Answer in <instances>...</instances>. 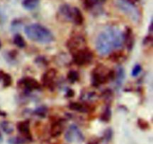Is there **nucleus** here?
I'll return each instance as SVG.
<instances>
[{"label": "nucleus", "instance_id": "aec40b11", "mask_svg": "<svg viewBox=\"0 0 153 144\" xmlns=\"http://www.w3.org/2000/svg\"><path fill=\"white\" fill-rule=\"evenodd\" d=\"M81 98L84 101H93L97 98V94L94 92L87 91L82 93L81 95Z\"/></svg>", "mask_w": 153, "mask_h": 144}, {"label": "nucleus", "instance_id": "4468645a", "mask_svg": "<svg viewBox=\"0 0 153 144\" xmlns=\"http://www.w3.org/2000/svg\"><path fill=\"white\" fill-rule=\"evenodd\" d=\"M68 107L71 110L76 111V112H87L91 110V106H90L88 104L80 103V102H72L69 104Z\"/></svg>", "mask_w": 153, "mask_h": 144}, {"label": "nucleus", "instance_id": "ddd939ff", "mask_svg": "<svg viewBox=\"0 0 153 144\" xmlns=\"http://www.w3.org/2000/svg\"><path fill=\"white\" fill-rule=\"evenodd\" d=\"M123 43H125L126 46L128 50H131L133 48L134 44V36L132 29L129 27H127L125 32L123 33Z\"/></svg>", "mask_w": 153, "mask_h": 144}, {"label": "nucleus", "instance_id": "9b49d317", "mask_svg": "<svg viewBox=\"0 0 153 144\" xmlns=\"http://www.w3.org/2000/svg\"><path fill=\"white\" fill-rule=\"evenodd\" d=\"M63 130H64L63 120L61 118L52 119L50 129H49V134H50L51 136L52 137L59 136L63 133Z\"/></svg>", "mask_w": 153, "mask_h": 144}, {"label": "nucleus", "instance_id": "7ed1b4c3", "mask_svg": "<svg viewBox=\"0 0 153 144\" xmlns=\"http://www.w3.org/2000/svg\"><path fill=\"white\" fill-rule=\"evenodd\" d=\"M57 18L61 22H71L77 26H80L84 22V16L78 8L68 4L60 6L57 12Z\"/></svg>", "mask_w": 153, "mask_h": 144}, {"label": "nucleus", "instance_id": "72a5a7b5", "mask_svg": "<svg viewBox=\"0 0 153 144\" xmlns=\"http://www.w3.org/2000/svg\"><path fill=\"white\" fill-rule=\"evenodd\" d=\"M6 116L5 112H2V111L0 110V116Z\"/></svg>", "mask_w": 153, "mask_h": 144}, {"label": "nucleus", "instance_id": "1a4fd4ad", "mask_svg": "<svg viewBox=\"0 0 153 144\" xmlns=\"http://www.w3.org/2000/svg\"><path fill=\"white\" fill-rule=\"evenodd\" d=\"M57 77V70L51 68L46 70L42 76V82L43 86L49 88H53L55 86V80Z\"/></svg>", "mask_w": 153, "mask_h": 144}, {"label": "nucleus", "instance_id": "f257e3e1", "mask_svg": "<svg viewBox=\"0 0 153 144\" xmlns=\"http://www.w3.org/2000/svg\"><path fill=\"white\" fill-rule=\"evenodd\" d=\"M123 44V33L115 26H108L99 34L96 40V48L99 53L105 56Z\"/></svg>", "mask_w": 153, "mask_h": 144}, {"label": "nucleus", "instance_id": "7c9ffc66", "mask_svg": "<svg viewBox=\"0 0 153 144\" xmlns=\"http://www.w3.org/2000/svg\"><path fill=\"white\" fill-rule=\"evenodd\" d=\"M112 137V130L111 129H108L107 130H105V133L104 138L106 140L109 141Z\"/></svg>", "mask_w": 153, "mask_h": 144}, {"label": "nucleus", "instance_id": "5701e85b", "mask_svg": "<svg viewBox=\"0 0 153 144\" xmlns=\"http://www.w3.org/2000/svg\"><path fill=\"white\" fill-rule=\"evenodd\" d=\"M13 43L16 46H17L19 48H23L25 46V41L24 40L23 37L19 34H16L14 35V37H13Z\"/></svg>", "mask_w": 153, "mask_h": 144}, {"label": "nucleus", "instance_id": "a878e982", "mask_svg": "<svg viewBox=\"0 0 153 144\" xmlns=\"http://www.w3.org/2000/svg\"><path fill=\"white\" fill-rule=\"evenodd\" d=\"M102 96L103 99H104L106 103L110 104L112 101V99H113V92L110 89H107L103 92Z\"/></svg>", "mask_w": 153, "mask_h": 144}, {"label": "nucleus", "instance_id": "473e14b6", "mask_svg": "<svg viewBox=\"0 0 153 144\" xmlns=\"http://www.w3.org/2000/svg\"><path fill=\"white\" fill-rule=\"evenodd\" d=\"M73 95H74V92H73V90L70 89L68 92H67V97H73Z\"/></svg>", "mask_w": 153, "mask_h": 144}, {"label": "nucleus", "instance_id": "393cba45", "mask_svg": "<svg viewBox=\"0 0 153 144\" xmlns=\"http://www.w3.org/2000/svg\"><path fill=\"white\" fill-rule=\"evenodd\" d=\"M28 141L22 136H16V137H12L8 140L9 144H25Z\"/></svg>", "mask_w": 153, "mask_h": 144}, {"label": "nucleus", "instance_id": "f03ea898", "mask_svg": "<svg viewBox=\"0 0 153 144\" xmlns=\"http://www.w3.org/2000/svg\"><path fill=\"white\" fill-rule=\"evenodd\" d=\"M25 33L28 38L37 43L49 44L55 39L50 30L38 23L30 24L25 26Z\"/></svg>", "mask_w": 153, "mask_h": 144}, {"label": "nucleus", "instance_id": "f704fd0d", "mask_svg": "<svg viewBox=\"0 0 153 144\" xmlns=\"http://www.w3.org/2000/svg\"><path fill=\"white\" fill-rule=\"evenodd\" d=\"M1 142H2V136H1V134H0V143H1Z\"/></svg>", "mask_w": 153, "mask_h": 144}, {"label": "nucleus", "instance_id": "423d86ee", "mask_svg": "<svg viewBox=\"0 0 153 144\" xmlns=\"http://www.w3.org/2000/svg\"><path fill=\"white\" fill-rule=\"evenodd\" d=\"M117 6L121 11L128 16L131 20L134 22H138L140 18V13L138 9L134 6V4H129V3L125 2L119 0L117 2Z\"/></svg>", "mask_w": 153, "mask_h": 144}, {"label": "nucleus", "instance_id": "b1692460", "mask_svg": "<svg viewBox=\"0 0 153 144\" xmlns=\"http://www.w3.org/2000/svg\"><path fill=\"white\" fill-rule=\"evenodd\" d=\"M111 117V110L110 109V106H107L102 113L100 119L105 122H108L110 121Z\"/></svg>", "mask_w": 153, "mask_h": 144}, {"label": "nucleus", "instance_id": "0eeeda50", "mask_svg": "<svg viewBox=\"0 0 153 144\" xmlns=\"http://www.w3.org/2000/svg\"><path fill=\"white\" fill-rule=\"evenodd\" d=\"M73 59L76 64L79 66H84L89 64L94 59V54L88 47L73 54Z\"/></svg>", "mask_w": 153, "mask_h": 144}, {"label": "nucleus", "instance_id": "f8f14e48", "mask_svg": "<svg viewBox=\"0 0 153 144\" xmlns=\"http://www.w3.org/2000/svg\"><path fill=\"white\" fill-rule=\"evenodd\" d=\"M19 83L22 84L24 88H26L27 90H29V91L37 90L40 88V85L38 81L32 77L27 76V77L23 78L22 80H21V82H19Z\"/></svg>", "mask_w": 153, "mask_h": 144}, {"label": "nucleus", "instance_id": "20e7f679", "mask_svg": "<svg viewBox=\"0 0 153 144\" xmlns=\"http://www.w3.org/2000/svg\"><path fill=\"white\" fill-rule=\"evenodd\" d=\"M115 80V71L110 70L102 64H99L91 73V81L94 86H100L109 80Z\"/></svg>", "mask_w": 153, "mask_h": 144}, {"label": "nucleus", "instance_id": "c756f323", "mask_svg": "<svg viewBox=\"0 0 153 144\" xmlns=\"http://www.w3.org/2000/svg\"><path fill=\"white\" fill-rule=\"evenodd\" d=\"M141 70H142L141 66H140L139 64H137L135 66H134V68H133L132 72H131V74H132L133 76H137V75L140 73Z\"/></svg>", "mask_w": 153, "mask_h": 144}, {"label": "nucleus", "instance_id": "6ab92c4d", "mask_svg": "<svg viewBox=\"0 0 153 144\" xmlns=\"http://www.w3.org/2000/svg\"><path fill=\"white\" fill-rule=\"evenodd\" d=\"M125 78V71L122 67H118L117 71H115V79L117 80V86H120L122 82Z\"/></svg>", "mask_w": 153, "mask_h": 144}, {"label": "nucleus", "instance_id": "412c9836", "mask_svg": "<svg viewBox=\"0 0 153 144\" xmlns=\"http://www.w3.org/2000/svg\"><path fill=\"white\" fill-rule=\"evenodd\" d=\"M0 127L4 133L10 134L13 131V125L8 121H3L0 123Z\"/></svg>", "mask_w": 153, "mask_h": 144}, {"label": "nucleus", "instance_id": "6e6552de", "mask_svg": "<svg viewBox=\"0 0 153 144\" xmlns=\"http://www.w3.org/2000/svg\"><path fill=\"white\" fill-rule=\"evenodd\" d=\"M65 139L69 142H82L84 140L83 134L76 124H72L65 134Z\"/></svg>", "mask_w": 153, "mask_h": 144}, {"label": "nucleus", "instance_id": "cd10ccee", "mask_svg": "<svg viewBox=\"0 0 153 144\" xmlns=\"http://www.w3.org/2000/svg\"><path fill=\"white\" fill-rule=\"evenodd\" d=\"M47 108L46 107V106H40V107H38L37 109H36V110L34 111V113L36 114V115H37L38 116H40V117H44L46 116V113H47Z\"/></svg>", "mask_w": 153, "mask_h": 144}, {"label": "nucleus", "instance_id": "dca6fc26", "mask_svg": "<svg viewBox=\"0 0 153 144\" xmlns=\"http://www.w3.org/2000/svg\"><path fill=\"white\" fill-rule=\"evenodd\" d=\"M83 4L87 10H92L95 8L102 5L106 0H82Z\"/></svg>", "mask_w": 153, "mask_h": 144}, {"label": "nucleus", "instance_id": "a211bd4d", "mask_svg": "<svg viewBox=\"0 0 153 144\" xmlns=\"http://www.w3.org/2000/svg\"><path fill=\"white\" fill-rule=\"evenodd\" d=\"M40 4V0H23L22 6L26 10H33L35 9Z\"/></svg>", "mask_w": 153, "mask_h": 144}, {"label": "nucleus", "instance_id": "39448f33", "mask_svg": "<svg viewBox=\"0 0 153 144\" xmlns=\"http://www.w3.org/2000/svg\"><path fill=\"white\" fill-rule=\"evenodd\" d=\"M67 47L72 55L87 48V42L85 38L79 34H74L68 39Z\"/></svg>", "mask_w": 153, "mask_h": 144}, {"label": "nucleus", "instance_id": "9d476101", "mask_svg": "<svg viewBox=\"0 0 153 144\" xmlns=\"http://www.w3.org/2000/svg\"><path fill=\"white\" fill-rule=\"evenodd\" d=\"M16 128H17L18 131L21 134L22 137L26 140L28 142H31L33 140L32 135H31V130H30V123L28 120H25V121L18 122Z\"/></svg>", "mask_w": 153, "mask_h": 144}, {"label": "nucleus", "instance_id": "f3484780", "mask_svg": "<svg viewBox=\"0 0 153 144\" xmlns=\"http://www.w3.org/2000/svg\"><path fill=\"white\" fill-rule=\"evenodd\" d=\"M0 82L4 87H8L12 84V78L10 74L0 70Z\"/></svg>", "mask_w": 153, "mask_h": 144}, {"label": "nucleus", "instance_id": "2f4dec72", "mask_svg": "<svg viewBox=\"0 0 153 144\" xmlns=\"http://www.w3.org/2000/svg\"><path fill=\"white\" fill-rule=\"evenodd\" d=\"M120 1L125 2L129 3L131 4H135L137 2H139V0H120Z\"/></svg>", "mask_w": 153, "mask_h": 144}, {"label": "nucleus", "instance_id": "2eb2a0df", "mask_svg": "<svg viewBox=\"0 0 153 144\" xmlns=\"http://www.w3.org/2000/svg\"><path fill=\"white\" fill-rule=\"evenodd\" d=\"M126 58V56L125 55L124 52L122 50L112 52L109 56V59L113 62L117 63V64L122 63L123 62L125 61Z\"/></svg>", "mask_w": 153, "mask_h": 144}, {"label": "nucleus", "instance_id": "4be33fe9", "mask_svg": "<svg viewBox=\"0 0 153 144\" xmlns=\"http://www.w3.org/2000/svg\"><path fill=\"white\" fill-rule=\"evenodd\" d=\"M67 80L71 83H75L79 80V74L76 70H70L67 74Z\"/></svg>", "mask_w": 153, "mask_h": 144}, {"label": "nucleus", "instance_id": "e433bc0d", "mask_svg": "<svg viewBox=\"0 0 153 144\" xmlns=\"http://www.w3.org/2000/svg\"><path fill=\"white\" fill-rule=\"evenodd\" d=\"M0 48H1V42H0Z\"/></svg>", "mask_w": 153, "mask_h": 144}, {"label": "nucleus", "instance_id": "c9c22d12", "mask_svg": "<svg viewBox=\"0 0 153 144\" xmlns=\"http://www.w3.org/2000/svg\"><path fill=\"white\" fill-rule=\"evenodd\" d=\"M88 144H97L96 143V142H89V143Z\"/></svg>", "mask_w": 153, "mask_h": 144}, {"label": "nucleus", "instance_id": "c85d7f7f", "mask_svg": "<svg viewBox=\"0 0 153 144\" xmlns=\"http://www.w3.org/2000/svg\"><path fill=\"white\" fill-rule=\"evenodd\" d=\"M152 40H153V38L152 34H149V35L146 36L144 40H143V44L146 46H152Z\"/></svg>", "mask_w": 153, "mask_h": 144}, {"label": "nucleus", "instance_id": "bb28decb", "mask_svg": "<svg viewBox=\"0 0 153 144\" xmlns=\"http://www.w3.org/2000/svg\"><path fill=\"white\" fill-rule=\"evenodd\" d=\"M137 125L142 130H148L150 128L149 123L146 120L143 119V118H138L137 120Z\"/></svg>", "mask_w": 153, "mask_h": 144}]
</instances>
